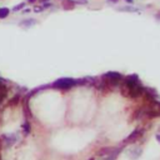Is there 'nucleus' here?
<instances>
[{"mask_svg": "<svg viewBox=\"0 0 160 160\" xmlns=\"http://www.w3.org/2000/svg\"><path fill=\"white\" fill-rule=\"evenodd\" d=\"M2 148H3V141H2V139H0V150H2Z\"/></svg>", "mask_w": 160, "mask_h": 160, "instance_id": "obj_21", "label": "nucleus"}, {"mask_svg": "<svg viewBox=\"0 0 160 160\" xmlns=\"http://www.w3.org/2000/svg\"><path fill=\"white\" fill-rule=\"evenodd\" d=\"M125 2H126V3H130V4H133V2H134V0H125Z\"/></svg>", "mask_w": 160, "mask_h": 160, "instance_id": "obj_22", "label": "nucleus"}, {"mask_svg": "<svg viewBox=\"0 0 160 160\" xmlns=\"http://www.w3.org/2000/svg\"><path fill=\"white\" fill-rule=\"evenodd\" d=\"M75 4H81V5H85V4H88V0H73Z\"/></svg>", "mask_w": 160, "mask_h": 160, "instance_id": "obj_16", "label": "nucleus"}, {"mask_svg": "<svg viewBox=\"0 0 160 160\" xmlns=\"http://www.w3.org/2000/svg\"><path fill=\"white\" fill-rule=\"evenodd\" d=\"M119 151H120V149H113V150L106 155V160H115V158L118 156Z\"/></svg>", "mask_w": 160, "mask_h": 160, "instance_id": "obj_8", "label": "nucleus"}, {"mask_svg": "<svg viewBox=\"0 0 160 160\" xmlns=\"http://www.w3.org/2000/svg\"><path fill=\"white\" fill-rule=\"evenodd\" d=\"M111 150H113L111 148H103V149H100V150L98 151V155L99 156H106Z\"/></svg>", "mask_w": 160, "mask_h": 160, "instance_id": "obj_9", "label": "nucleus"}, {"mask_svg": "<svg viewBox=\"0 0 160 160\" xmlns=\"http://www.w3.org/2000/svg\"><path fill=\"white\" fill-rule=\"evenodd\" d=\"M125 83L126 84H139V78H138V75H129L125 78Z\"/></svg>", "mask_w": 160, "mask_h": 160, "instance_id": "obj_6", "label": "nucleus"}, {"mask_svg": "<svg viewBox=\"0 0 160 160\" xmlns=\"http://www.w3.org/2000/svg\"><path fill=\"white\" fill-rule=\"evenodd\" d=\"M63 9L64 10H73L74 6H75V3L73 0H63Z\"/></svg>", "mask_w": 160, "mask_h": 160, "instance_id": "obj_5", "label": "nucleus"}, {"mask_svg": "<svg viewBox=\"0 0 160 160\" xmlns=\"http://www.w3.org/2000/svg\"><path fill=\"white\" fill-rule=\"evenodd\" d=\"M49 2H50V0H40L41 4H45V3H49Z\"/></svg>", "mask_w": 160, "mask_h": 160, "instance_id": "obj_19", "label": "nucleus"}, {"mask_svg": "<svg viewBox=\"0 0 160 160\" xmlns=\"http://www.w3.org/2000/svg\"><path fill=\"white\" fill-rule=\"evenodd\" d=\"M33 10H34V12H35V13H41V12H43V10H45V9H44V6H43V5H41V6H35V8L33 9Z\"/></svg>", "mask_w": 160, "mask_h": 160, "instance_id": "obj_15", "label": "nucleus"}, {"mask_svg": "<svg viewBox=\"0 0 160 160\" xmlns=\"http://www.w3.org/2000/svg\"><path fill=\"white\" fill-rule=\"evenodd\" d=\"M89 160H94V159H93V158H91V159H89Z\"/></svg>", "mask_w": 160, "mask_h": 160, "instance_id": "obj_25", "label": "nucleus"}, {"mask_svg": "<svg viewBox=\"0 0 160 160\" xmlns=\"http://www.w3.org/2000/svg\"><path fill=\"white\" fill-rule=\"evenodd\" d=\"M77 81L74 79H59L58 81H55L54 84H53V87L54 88H58V89H63V90H66L69 88H71L73 85H75Z\"/></svg>", "mask_w": 160, "mask_h": 160, "instance_id": "obj_2", "label": "nucleus"}, {"mask_svg": "<svg viewBox=\"0 0 160 160\" xmlns=\"http://www.w3.org/2000/svg\"><path fill=\"white\" fill-rule=\"evenodd\" d=\"M156 18H158V19H160V12H159V13L156 14Z\"/></svg>", "mask_w": 160, "mask_h": 160, "instance_id": "obj_23", "label": "nucleus"}, {"mask_svg": "<svg viewBox=\"0 0 160 160\" xmlns=\"http://www.w3.org/2000/svg\"><path fill=\"white\" fill-rule=\"evenodd\" d=\"M118 2H119V0H108V3H109V4H116Z\"/></svg>", "mask_w": 160, "mask_h": 160, "instance_id": "obj_17", "label": "nucleus"}, {"mask_svg": "<svg viewBox=\"0 0 160 160\" xmlns=\"http://www.w3.org/2000/svg\"><path fill=\"white\" fill-rule=\"evenodd\" d=\"M119 10H120V12H131V13H136V12H138V9L131 8V6H123V8H120Z\"/></svg>", "mask_w": 160, "mask_h": 160, "instance_id": "obj_11", "label": "nucleus"}, {"mask_svg": "<svg viewBox=\"0 0 160 160\" xmlns=\"http://www.w3.org/2000/svg\"><path fill=\"white\" fill-rule=\"evenodd\" d=\"M19 99H20V98H19V95H16V97H14V98L12 99V101L9 103V105H14V104H18V103H19Z\"/></svg>", "mask_w": 160, "mask_h": 160, "instance_id": "obj_14", "label": "nucleus"}, {"mask_svg": "<svg viewBox=\"0 0 160 160\" xmlns=\"http://www.w3.org/2000/svg\"><path fill=\"white\" fill-rule=\"evenodd\" d=\"M10 14V10L8 8H0V19H5Z\"/></svg>", "mask_w": 160, "mask_h": 160, "instance_id": "obj_10", "label": "nucleus"}, {"mask_svg": "<svg viewBox=\"0 0 160 160\" xmlns=\"http://www.w3.org/2000/svg\"><path fill=\"white\" fill-rule=\"evenodd\" d=\"M156 138H158V140H159V141H160V135H158V136H156Z\"/></svg>", "mask_w": 160, "mask_h": 160, "instance_id": "obj_24", "label": "nucleus"}, {"mask_svg": "<svg viewBox=\"0 0 160 160\" xmlns=\"http://www.w3.org/2000/svg\"><path fill=\"white\" fill-rule=\"evenodd\" d=\"M25 8V3H20V4H18V5H15L14 8H13V12L15 13V12H20V10H23Z\"/></svg>", "mask_w": 160, "mask_h": 160, "instance_id": "obj_12", "label": "nucleus"}, {"mask_svg": "<svg viewBox=\"0 0 160 160\" xmlns=\"http://www.w3.org/2000/svg\"><path fill=\"white\" fill-rule=\"evenodd\" d=\"M35 24H36V21L34 19H25V20H23V21H20V23H19V25L21 28H30V26H33Z\"/></svg>", "mask_w": 160, "mask_h": 160, "instance_id": "obj_4", "label": "nucleus"}, {"mask_svg": "<svg viewBox=\"0 0 160 160\" xmlns=\"http://www.w3.org/2000/svg\"><path fill=\"white\" fill-rule=\"evenodd\" d=\"M0 160H2V158H0Z\"/></svg>", "mask_w": 160, "mask_h": 160, "instance_id": "obj_26", "label": "nucleus"}, {"mask_svg": "<svg viewBox=\"0 0 160 160\" xmlns=\"http://www.w3.org/2000/svg\"><path fill=\"white\" fill-rule=\"evenodd\" d=\"M144 134V130L143 129H136L135 131H133L129 136L126 138V139L124 140V144H129V143H135L138 139H140L141 135Z\"/></svg>", "mask_w": 160, "mask_h": 160, "instance_id": "obj_3", "label": "nucleus"}, {"mask_svg": "<svg viewBox=\"0 0 160 160\" xmlns=\"http://www.w3.org/2000/svg\"><path fill=\"white\" fill-rule=\"evenodd\" d=\"M29 12H30V9H25V8L23 9V13H24V14H26V13H29Z\"/></svg>", "mask_w": 160, "mask_h": 160, "instance_id": "obj_18", "label": "nucleus"}, {"mask_svg": "<svg viewBox=\"0 0 160 160\" xmlns=\"http://www.w3.org/2000/svg\"><path fill=\"white\" fill-rule=\"evenodd\" d=\"M36 0H28V3H30V4H33V3H35Z\"/></svg>", "mask_w": 160, "mask_h": 160, "instance_id": "obj_20", "label": "nucleus"}, {"mask_svg": "<svg viewBox=\"0 0 160 160\" xmlns=\"http://www.w3.org/2000/svg\"><path fill=\"white\" fill-rule=\"evenodd\" d=\"M6 94H8V88L2 83V84H0V103L4 100V98L6 97Z\"/></svg>", "mask_w": 160, "mask_h": 160, "instance_id": "obj_7", "label": "nucleus"}, {"mask_svg": "<svg viewBox=\"0 0 160 160\" xmlns=\"http://www.w3.org/2000/svg\"><path fill=\"white\" fill-rule=\"evenodd\" d=\"M144 109H138L136 110V113L134 114V119L136 120V119H139V118H141V116H143V114H144Z\"/></svg>", "mask_w": 160, "mask_h": 160, "instance_id": "obj_13", "label": "nucleus"}, {"mask_svg": "<svg viewBox=\"0 0 160 160\" xmlns=\"http://www.w3.org/2000/svg\"><path fill=\"white\" fill-rule=\"evenodd\" d=\"M103 79L108 81V84L111 85H118L120 83V80L123 79V75L119 73H115V71H110V73H106L103 75Z\"/></svg>", "mask_w": 160, "mask_h": 160, "instance_id": "obj_1", "label": "nucleus"}]
</instances>
